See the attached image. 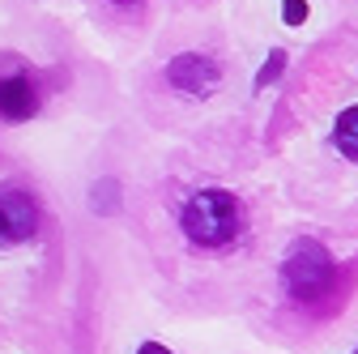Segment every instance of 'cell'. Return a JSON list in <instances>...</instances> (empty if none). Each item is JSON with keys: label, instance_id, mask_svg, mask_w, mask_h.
I'll return each mask as SVG.
<instances>
[{"label": "cell", "instance_id": "1", "mask_svg": "<svg viewBox=\"0 0 358 354\" xmlns=\"http://www.w3.org/2000/svg\"><path fill=\"white\" fill-rule=\"evenodd\" d=\"M179 222H184V235L196 248H222L243 231V205L227 188H205V192L188 197Z\"/></svg>", "mask_w": 358, "mask_h": 354}, {"label": "cell", "instance_id": "2", "mask_svg": "<svg viewBox=\"0 0 358 354\" xmlns=\"http://www.w3.org/2000/svg\"><path fill=\"white\" fill-rule=\"evenodd\" d=\"M282 282H286V295H290L294 303H303V307L324 303V299L333 295V286H337V264H333V256L324 252V243L299 239V243L286 252V260H282Z\"/></svg>", "mask_w": 358, "mask_h": 354}, {"label": "cell", "instance_id": "3", "mask_svg": "<svg viewBox=\"0 0 358 354\" xmlns=\"http://www.w3.org/2000/svg\"><path fill=\"white\" fill-rule=\"evenodd\" d=\"M38 227V205L22 188H0V252L26 243Z\"/></svg>", "mask_w": 358, "mask_h": 354}, {"label": "cell", "instance_id": "4", "mask_svg": "<svg viewBox=\"0 0 358 354\" xmlns=\"http://www.w3.org/2000/svg\"><path fill=\"white\" fill-rule=\"evenodd\" d=\"M217 64L209 60V56H175L171 60V69H166V81L175 85V90H184V94H192V99H201V94H209L213 85H217Z\"/></svg>", "mask_w": 358, "mask_h": 354}, {"label": "cell", "instance_id": "5", "mask_svg": "<svg viewBox=\"0 0 358 354\" xmlns=\"http://www.w3.org/2000/svg\"><path fill=\"white\" fill-rule=\"evenodd\" d=\"M38 111V90L30 85V77L13 73V77H0V120H30Z\"/></svg>", "mask_w": 358, "mask_h": 354}, {"label": "cell", "instance_id": "6", "mask_svg": "<svg viewBox=\"0 0 358 354\" xmlns=\"http://www.w3.org/2000/svg\"><path fill=\"white\" fill-rule=\"evenodd\" d=\"M333 141H337V150H341L345 158L358 162V107H345V111L337 115V124H333Z\"/></svg>", "mask_w": 358, "mask_h": 354}, {"label": "cell", "instance_id": "7", "mask_svg": "<svg viewBox=\"0 0 358 354\" xmlns=\"http://www.w3.org/2000/svg\"><path fill=\"white\" fill-rule=\"evenodd\" d=\"M282 64H286V52H268V60H264V69L256 73V90H264L268 81H278L282 77Z\"/></svg>", "mask_w": 358, "mask_h": 354}, {"label": "cell", "instance_id": "8", "mask_svg": "<svg viewBox=\"0 0 358 354\" xmlns=\"http://www.w3.org/2000/svg\"><path fill=\"white\" fill-rule=\"evenodd\" d=\"M282 22L286 26H303L307 22V0H286V5H282Z\"/></svg>", "mask_w": 358, "mask_h": 354}, {"label": "cell", "instance_id": "9", "mask_svg": "<svg viewBox=\"0 0 358 354\" xmlns=\"http://www.w3.org/2000/svg\"><path fill=\"white\" fill-rule=\"evenodd\" d=\"M137 354H171V350H166V346H158V341H145Z\"/></svg>", "mask_w": 358, "mask_h": 354}, {"label": "cell", "instance_id": "10", "mask_svg": "<svg viewBox=\"0 0 358 354\" xmlns=\"http://www.w3.org/2000/svg\"><path fill=\"white\" fill-rule=\"evenodd\" d=\"M115 5H128V0H115Z\"/></svg>", "mask_w": 358, "mask_h": 354}, {"label": "cell", "instance_id": "11", "mask_svg": "<svg viewBox=\"0 0 358 354\" xmlns=\"http://www.w3.org/2000/svg\"><path fill=\"white\" fill-rule=\"evenodd\" d=\"M354 354H358V350H354Z\"/></svg>", "mask_w": 358, "mask_h": 354}]
</instances>
